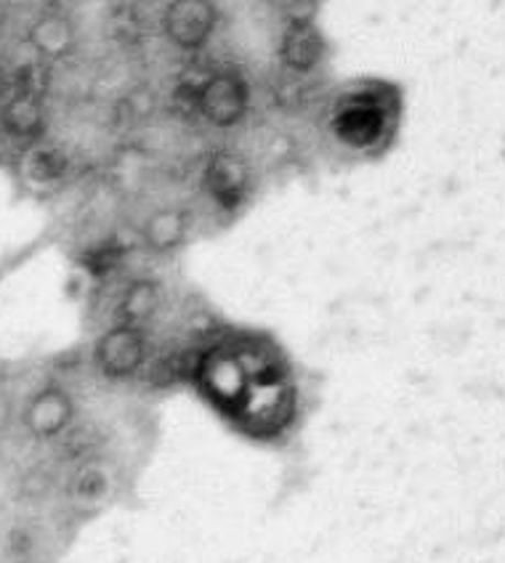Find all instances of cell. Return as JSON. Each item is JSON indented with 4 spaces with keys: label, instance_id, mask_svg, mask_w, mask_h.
<instances>
[{
    "label": "cell",
    "instance_id": "obj_11",
    "mask_svg": "<svg viewBox=\"0 0 505 563\" xmlns=\"http://www.w3.org/2000/svg\"><path fill=\"white\" fill-rule=\"evenodd\" d=\"M67 155L56 146H35L28 157H24V176L32 184H54L67 173Z\"/></svg>",
    "mask_w": 505,
    "mask_h": 563
},
{
    "label": "cell",
    "instance_id": "obj_7",
    "mask_svg": "<svg viewBox=\"0 0 505 563\" xmlns=\"http://www.w3.org/2000/svg\"><path fill=\"white\" fill-rule=\"evenodd\" d=\"M64 492H67L69 508L78 510V514H94V510H99L101 505L110 500L112 476L99 463L83 465V468H75L73 476H69Z\"/></svg>",
    "mask_w": 505,
    "mask_h": 563
},
{
    "label": "cell",
    "instance_id": "obj_12",
    "mask_svg": "<svg viewBox=\"0 0 505 563\" xmlns=\"http://www.w3.org/2000/svg\"><path fill=\"white\" fill-rule=\"evenodd\" d=\"M184 236V221L178 213H157L146 223V242L155 251H171Z\"/></svg>",
    "mask_w": 505,
    "mask_h": 563
},
{
    "label": "cell",
    "instance_id": "obj_4",
    "mask_svg": "<svg viewBox=\"0 0 505 563\" xmlns=\"http://www.w3.org/2000/svg\"><path fill=\"white\" fill-rule=\"evenodd\" d=\"M386 107L378 99H360L338 112L336 133L349 146H373L386 133Z\"/></svg>",
    "mask_w": 505,
    "mask_h": 563
},
{
    "label": "cell",
    "instance_id": "obj_3",
    "mask_svg": "<svg viewBox=\"0 0 505 563\" xmlns=\"http://www.w3.org/2000/svg\"><path fill=\"white\" fill-rule=\"evenodd\" d=\"M216 27V5L206 0H178L165 11V32L182 48H197Z\"/></svg>",
    "mask_w": 505,
    "mask_h": 563
},
{
    "label": "cell",
    "instance_id": "obj_13",
    "mask_svg": "<svg viewBox=\"0 0 505 563\" xmlns=\"http://www.w3.org/2000/svg\"><path fill=\"white\" fill-rule=\"evenodd\" d=\"M9 82H11V73H9V69H6V62L0 59V93H3L6 88H9Z\"/></svg>",
    "mask_w": 505,
    "mask_h": 563
},
{
    "label": "cell",
    "instance_id": "obj_1",
    "mask_svg": "<svg viewBox=\"0 0 505 563\" xmlns=\"http://www.w3.org/2000/svg\"><path fill=\"white\" fill-rule=\"evenodd\" d=\"M75 422L73 396L62 386H46L37 394H32L22 412V426L32 439L51 441L59 439L64 431Z\"/></svg>",
    "mask_w": 505,
    "mask_h": 563
},
{
    "label": "cell",
    "instance_id": "obj_5",
    "mask_svg": "<svg viewBox=\"0 0 505 563\" xmlns=\"http://www.w3.org/2000/svg\"><path fill=\"white\" fill-rule=\"evenodd\" d=\"M248 181H251V173H248V165L242 163L238 155H232V152H219V155L210 157L206 184L210 197H213L221 208H238L248 191Z\"/></svg>",
    "mask_w": 505,
    "mask_h": 563
},
{
    "label": "cell",
    "instance_id": "obj_2",
    "mask_svg": "<svg viewBox=\"0 0 505 563\" xmlns=\"http://www.w3.org/2000/svg\"><path fill=\"white\" fill-rule=\"evenodd\" d=\"M197 107L213 125L227 128L240 123L248 107V91L234 75H216L197 93Z\"/></svg>",
    "mask_w": 505,
    "mask_h": 563
},
{
    "label": "cell",
    "instance_id": "obj_9",
    "mask_svg": "<svg viewBox=\"0 0 505 563\" xmlns=\"http://www.w3.org/2000/svg\"><path fill=\"white\" fill-rule=\"evenodd\" d=\"M283 59L296 73L317 67L322 59V37L311 24H290L283 37Z\"/></svg>",
    "mask_w": 505,
    "mask_h": 563
},
{
    "label": "cell",
    "instance_id": "obj_10",
    "mask_svg": "<svg viewBox=\"0 0 505 563\" xmlns=\"http://www.w3.org/2000/svg\"><path fill=\"white\" fill-rule=\"evenodd\" d=\"M30 43L43 56H64L73 46V24L64 14H43L32 24Z\"/></svg>",
    "mask_w": 505,
    "mask_h": 563
},
{
    "label": "cell",
    "instance_id": "obj_6",
    "mask_svg": "<svg viewBox=\"0 0 505 563\" xmlns=\"http://www.w3.org/2000/svg\"><path fill=\"white\" fill-rule=\"evenodd\" d=\"M163 309V292L160 285L152 279H139L123 292V298L118 300V322L112 328H133L146 335V324L157 317ZM150 341V338H146Z\"/></svg>",
    "mask_w": 505,
    "mask_h": 563
},
{
    "label": "cell",
    "instance_id": "obj_8",
    "mask_svg": "<svg viewBox=\"0 0 505 563\" xmlns=\"http://www.w3.org/2000/svg\"><path fill=\"white\" fill-rule=\"evenodd\" d=\"M0 123L3 131L14 139H37L46 128V114H43L41 96L14 93L3 104L0 112Z\"/></svg>",
    "mask_w": 505,
    "mask_h": 563
}]
</instances>
